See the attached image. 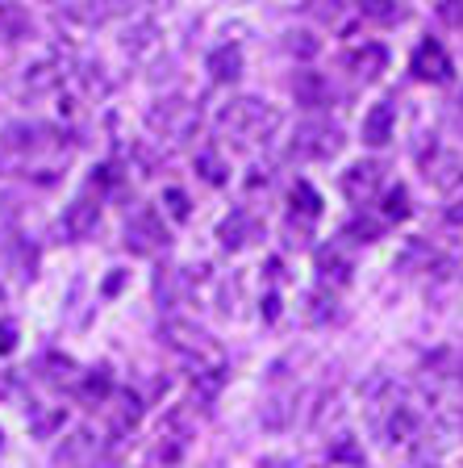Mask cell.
Returning a JSON list of instances; mask_svg holds the SVG:
<instances>
[{
  "instance_id": "cell-1",
  "label": "cell",
  "mask_w": 463,
  "mask_h": 468,
  "mask_svg": "<svg viewBox=\"0 0 463 468\" xmlns=\"http://www.w3.org/2000/svg\"><path fill=\"white\" fill-rule=\"evenodd\" d=\"M217 126L222 130H230V134H238V138H268L271 130L280 126V113L268 105V101H255V97H238V101H230V105L217 113Z\"/></svg>"
},
{
  "instance_id": "cell-2",
  "label": "cell",
  "mask_w": 463,
  "mask_h": 468,
  "mask_svg": "<svg viewBox=\"0 0 463 468\" xmlns=\"http://www.w3.org/2000/svg\"><path fill=\"white\" fill-rule=\"evenodd\" d=\"M146 126H151L154 134L172 138V143H188V138L201 130V109L188 105V101H180V97L154 101L151 113H146Z\"/></svg>"
},
{
  "instance_id": "cell-3",
  "label": "cell",
  "mask_w": 463,
  "mask_h": 468,
  "mask_svg": "<svg viewBox=\"0 0 463 468\" xmlns=\"http://www.w3.org/2000/svg\"><path fill=\"white\" fill-rule=\"evenodd\" d=\"M338 146H342L338 126H330V122H305V126L292 134L289 155L292 159H330Z\"/></svg>"
},
{
  "instance_id": "cell-4",
  "label": "cell",
  "mask_w": 463,
  "mask_h": 468,
  "mask_svg": "<svg viewBox=\"0 0 463 468\" xmlns=\"http://www.w3.org/2000/svg\"><path fill=\"white\" fill-rule=\"evenodd\" d=\"M126 247L134 255H154L167 247V226L163 218L154 214V209H138L134 218L126 222Z\"/></svg>"
},
{
  "instance_id": "cell-5",
  "label": "cell",
  "mask_w": 463,
  "mask_h": 468,
  "mask_svg": "<svg viewBox=\"0 0 463 468\" xmlns=\"http://www.w3.org/2000/svg\"><path fill=\"white\" fill-rule=\"evenodd\" d=\"M409 71H414L417 80H430V84H447L451 80V55L443 50V42L426 38L422 47L414 50V58H409Z\"/></svg>"
},
{
  "instance_id": "cell-6",
  "label": "cell",
  "mask_w": 463,
  "mask_h": 468,
  "mask_svg": "<svg viewBox=\"0 0 463 468\" xmlns=\"http://www.w3.org/2000/svg\"><path fill=\"white\" fill-rule=\"evenodd\" d=\"M97 452H100L97 431L76 427L68 439H63V443H58V452H55V468H88L92 460H97Z\"/></svg>"
},
{
  "instance_id": "cell-7",
  "label": "cell",
  "mask_w": 463,
  "mask_h": 468,
  "mask_svg": "<svg viewBox=\"0 0 463 468\" xmlns=\"http://www.w3.org/2000/svg\"><path fill=\"white\" fill-rule=\"evenodd\" d=\"M159 339H163L172 351H180V356H205V351H209L205 331L201 326H193V322H163Z\"/></svg>"
},
{
  "instance_id": "cell-8",
  "label": "cell",
  "mask_w": 463,
  "mask_h": 468,
  "mask_svg": "<svg viewBox=\"0 0 463 468\" xmlns=\"http://www.w3.org/2000/svg\"><path fill=\"white\" fill-rule=\"evenodd\" d=\"M100 222V205L92 201V197H79V201L68 205V214H63V230L71 234V239H88V234L97 230Z\"/></svg>"
},
{
  "instance_id": "cell-9",
  "label": "cell",
  "mask_w": 463,
  "mask_h": 468,
  "mask_svg": "<svg viewBox=\"0 0 463 468\" xmlns=\"http://www.w3.org/2000/svg\"><path fill=\"white\" fill-rule=\"evenodd\" d=\"M380 172H384L380 164H355V167H347V172H342V193H347L355 205L367 201V197L376 193V185H380Z\"/></svg>"
},
{
  "instance_id": "cell-10",
  "label": "cell",
  "mask_w": 463,
  "mask_h": 468,
  "mask_svg": "<svg viewBox=\"0 0 463 468\" xmlns=\"http://www.w3.org/2000/svg\"><path fill=\"white\" fill-rule=\"evenodd\" d=\"M393 130H396V109L388 105V101L367 109V117H363V143L367 146H384L388 138H393Z\"/></svg>"
},
{
  "instance_id": "cell-11",
  "label": "cell",
  "mask_w": 463,
  "mask_h": 468,
  "mask_svg": "<svg viewBox=\"0 0 463 468\" xmlns=\"http://www.w3.org/2000/svg\"><path fill=\"white\" fill-rule=\"evenodd\" d=\"M58 84H63V63H58V58H42V63L26 68V76H21V92H29V97L50 92V88H58Z\"/></svg>"
},
{
  "instance_id": "cell-12",
  "label": "cell",
  "mask_w": 463,
  "mask_h": 468,
  "mask_svg": "<svg viewBox=\"0 0 463 468\" xmlns=\"http://www.w3.org/2000/svg\"><path fill=\"white\" fill-rule=\"evenodd\" d=\"M222 247H230V251H238V247H247L251 239H259V222H255L247 209H234L230 218L222 222Z\"/></svg>"
},
{
  "instance_id": "cell-13",
  "label": "cell",
  "mask_w": 463,
  "mask_h": 468,
  "mask_svg": "<svg viewBox=\"0 0 463 468\" xmlns=\"http://www.w3.org/2000/svg\"><path fill=\"white\" fill-rule=\"evenodd\" d=\"M292 92H297V105H305V109L330 105V84L318 76V71H297V84H292Z\"/></svg>"
},
{
  "instance_id": "cell-14",
  "label": "cell",
  "mask_w": 463,
  "mask_h": 468,
  "mask_svg": "<svg viewBox=\"0 0 463 468\" xmlns=\"http://www.w3.org/2000/svg\"><path fill=\"white\" fill-rule=\"evenodd\" d=\"M209 76L217 80V84H234V80L242 76V50L230 47V42H226V47H217L209 55Z\"/></svg>"
},
{
  "instance_id": "cell-15",
  "label": "cell",
  "mask_w": 463,
  "mask_h": 468,
  "mask_svg": "<svg viewBox=\"0 0 463 468\" xmlns=\"http://www.w3.org/2000/svg\"><path fill=\"white\" fill-rule=\"evenodd\" d=\"M109 393H113V377H109V368H92L84 380H79L76 398L84 401V406H100Z\"/></svg>"
},
{
  "instance_id": "cell-16",
  "label": "cell",
  "mask_w": 463,
  "mask_h": 468,
  "mask_svg": "<svg viewBox=\"0 0 463 468\" xmlns=\"http://www.w3.org/2000/svg\"><path fill=\"white\" fill-rule=\"evenodd\" d=\"M138 419H142V401H138L134 393H121V398H117V406L109 410L113 435H126V431H134V427H138Z\"/></svg>"
},
{
  "instance_id": "cell-17",
  "label": "cell",
  "mask_w": 463,
  "mask_h": 468,
  "mask_svg": "<svg viewBox=\"0 0 463 468\" xmlns=\"http://www.w3.org/2000/svg\"><path fill=\"white\" fill-rule=\"evenodd\" d=\"M318 272H321V281L347 284L351 281V260L338 251V247H321L318 251Z\"/></svg>"
},
{
  "instance_id": "cell-18",
  "label": "cell",
  "mask_w": 463,
  "mask_h": 468,
  "mask_svg": "<svg viewBox=\"0 0 463 468\" xmlns=\"http://www.w3.org/2000/svg\"><path fill=\"white\" fill-rule=\"evenodd\" d=\"M351 63H355V71H359V76H363V80H376L380 71H384L388 55H384V47H376V42H372V47L355 50V58H351Z\"/></svg>"
},
{
  "instance_id": "cell-19",
  "label": "cell",
  "mask_w": 463,
  "mask_h": 468,
  "mask_svg": "<svg viewBox=\"0 0 463 468\" xmlns=\"http://www.w3.org/2000/svg\"><path fill=\"white\" fill-rule=\"evenodd\" d=\"M154 297H159V305H167V310L180 302V268H159V276H154Z\"/></svg>"
},
{
  "instance_id": "cell-20",
  "label": "cell",
  "mask_w": 463,
  "mask_h": 468,
  "mask_svg": "<svg viewBox=\"0 0 463 468\" xmlns=\"http://www.w3.org/2000/svg\"><path fill=\"white\" fill-rule=\"evenodd\" d=\"M196 172H201L205 180H209V185H226V164H222V155H217L213 146L196 155Z\"/></svg>"
},
{
  "instance_id": "cell-21",
  "label": "cell",
  "mask_w": 463,
  "mask_h": 468,
  "mask_svg": "<svg viewBox=\"0 0 463 468\" xmlns=\"http://www.w3.org/2000/svg\"><path fill=\"white\" fill-rule=\"evenodd\" d=\"M292 205H297L305 218H318V214H321V197L313 193L305 180H297V188H292Z\"/></svg>"
},
{
  "instance_id": "cell-22",
  "label": "cell",
  "mask_w": 463,
  "mask_h": 468,
  "mask_svg": "<svg viewBox=\"0 0 463 468\" xmlns=\"http://www.w3.org/2000/svg\"><path fill=\"white\" fill-rule=\"evenodd\" d=\"M26 13L17 9V5H0V34H9V38H17L21 29H26Z\"/></svg>"
},
{
  "instance_id": "cell-23",
  "label": "cell",
  "mask_w": 463,
  "mask_h": 468,
  "mask_svg": "<svg viewBox=\"0 0 463 468\" xmlns=\"http://www.w3.org/2000/svg\"><path fill=\"white\" fill-rule=\"evenodd\" d=\"M384 218H393V222H401V218H409V193L401 185L393 188V193L384 197Z\"/></svg>"
},
{
  "instance_id": "cell-24",
  "label": "cell",
  "mask_w": 463,
  "mask_h": 468,
  "mask_svg": "<svg viewBox=\"0 0 463 468\" xmlns=\"http://www.w3.org/2000/svg\"><path fill=\"white\" fill-rule=\"evenodd\" d=\"M222 380H226V372H222V368H205V372H196V393H201L205 401L217 398V389H222Z\"/></svg>"
},
{
  "instance_id": "cell-25",
  "label": "cell",
  "mask_w": 463,
  "mask_h": 468,
  "mask_svg": "<svg viewBox=\"0 0 463 468\" xmlns=\"http://www.w3.org/2000/svg\"><path fill=\"white\" fill-rule=\"evenodd\" d=\"M305 318H309V322H326V318H334V297H326V292H313V297H309Z\"/></svg>"
},
{
  "instance_id": "cell-26",
  "label": "cell",
  "mask_w": 463,
  "mask_h": 468,
  "mask_svg": "<svg viewBox=\"0 0 463 468\" xmlns=\"http://www.w3.org/2000/svg\"><path fill=\"white\" fill-rule=\"evenodd\" d=\"M151 42H154V21H138V26H134V38H126V50H130V55H142Z\"/></svg>"
},
{
  "instance_id": "cell-27",
  "label": "cell",
  "mask_w": 463,
  "mask_h": 468,
  "mask_svg": "<svg viewBox=\"0 0 463 468\" xmlns=\"http://www.w3.org/2000/svg\"><path fill=\"white\" fill-rule=\"evenodd\" d=\"M414 427H417L414 414H409V410H396L393 422H388V435H393V439H409V435H414Z\"/></svg>"
},
{
  "instance_id": "cell-28",
  "label": "cell",
  "mask_w": 463,
  "mask_h": 468,
  "mask_svg": "<svg viewBox=\"0 0 463 468\" xmlns=\"http://www.w3.org/2000/svg\"><path fill=\"white\" fill-rule=\"evenodd\" d=\"M55 427H63V410H50V414H38V419H34V435H42V439H47Z\"/></svg>"
},
{
  "instance_id": "cell-29",
  "label": "cell",
  "mask_w": 463,
  "mask_h": 468,
  "mask_svg": "<svg viewBox=\"0 0 463 468\" xmlns=\"http://www.w3.org/2000/svg\"><path fill=\"white\" fill-rule=\"evenodd\" d=\"M163 201H167V209H172V218H180V222L188 218V197H184L180 188H167Z\"/></svg>"
},
{
  "instance_id": "cell-30",
  "label": "cell",
  "mask_w": 463,
  "mask_h": 468,
  "mask_svg": "<svg viewBox=\"0 0 463 468\" xmlns=\"http://www.w3.org/2000/svg\"><path fill=\"white\" fill-rule=\"evenodd\" d=\"M289 50L292 55H300V58H309V55H318V42H313V34H292Z\"/></svg>"
},
{
  "instance_id": "cell-31",
  "label": "cell",
  "mask_w": 463,
  "mask_h": 468,
  "mask_svg": "<svg viewBox=\"0 0 463 468\" xmlns=\"http://www.w3.org/2000/svg\"><path fill=\"white\" fill-rule=\"evenodd\" d=\"M347 234H363V239H359V243H372V239H380V226L376 222H363V218H355V222H351V230Z\"/></svg>"
},
{
  "instance_id": "cell-32",
  "label": "cell",
  "mask_w": 463,
  "mask_h": 468,
  "mask_svg": "<svg viewBox=\"0 0 463 468\" xmlns=\"http://www.w3.org/2000/svg\"><path fill=\"white\" fill-rule=\"evenodd\" d=\"M17 347V326L13 322H0V356H9Z\"/></svg>"
},
{
  "instance_id": "cell-33",
  "label": "cell",
  "mask_w": 463,
  "mask_h": 468,
  "mask_svg": "<svg viewBox=\"0 0 463 468\" xmlns=\"http://www.w3.org/2000/svg\"><path fill=\"white\" fill-rule=\"evenodd\" d=\"M367 17H380V21H396L401 17V9H393V5H363Z\"/></svg>"
},
{
  "instance_id": "cell-34",
  "label": "cell",
  "mask_w": 463,
  "mask_h": 468,
  "mask_svg": "<svg viewBox=\"0 0 463 468\" xmlns=\"http://www.w3.org/2000/svg\"><path fill=\"white\" fill-rule=\"evenodd\" d=\"M438 13H443V17H447V21H463V13H459V9H455V5H443V9H438Z\"/></svg>"
},
{
  "instance_id": "cell-35",
  "label": "cell",
  "mask_w": 463,
  "mask_h": 468,
  "mask_svg": "<svg viewBox=\"0 0 463 468\" xmlns=\"http://www.w3.org/2000/svg\"><path fill=\"white\" fill-rule=\"evenodd\" d=\"M0 302H5V289H0Z\"/></svg>"
}]
</instances>
